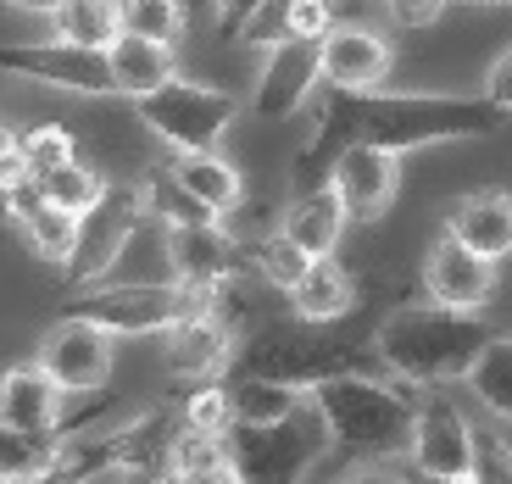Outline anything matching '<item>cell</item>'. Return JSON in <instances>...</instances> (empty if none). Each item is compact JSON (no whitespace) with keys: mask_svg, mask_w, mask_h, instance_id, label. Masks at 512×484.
Here are the masks:
<instances>
[{"mask_svg":"<svg viewBox=\"0 0 512 484\" xmlns=\"http://www.w3.org/2000/svg\"><path fill=\"white\" fill-rule=\"evenodd\" d=\"M451 6H512V0H451Z\"/></svg>","mask_w":512,"mask_h":484,"instance_id":"obj_41","label":"cell"},{"mask_svg":"<svg viewBox=\"0 0 512 484\" xmlns=\"http://www.w3.org/2000/svg\"><path fill=\"white\" fill-rule=\"evenodd\" d=\"M0 73H23L34 84L73 95H117L112 56L106 45H78V39H39V45H0Z\"/></svg>","mask_w":512,"mask_h":484,"instance_id":"obj_9","label":"cell"},{"mask_svg":"<svg viewBox=\"0 0 512 484\" xmlns=\"http://www.w3.org/2000/svg\"><path fill=\"white\" fill-rule=\"evenodd\" d=\"M162 340H167V368L179 373V379H212V373H223L234 357V334H229V323L218 318V306L184 312L173 329H162Z\"/></svg>","mask_w":512,"mask_h":484,"instance_id":"obj_18","label":"cell"},{"mask_svg":"<svg viewBox=\"0 0 512 484\" xmlns=\"http://www.w3.org/2000/svg\"><path fill=\"white\" fill-rule=\"evenodd\" d=\"M229 451H234V479L290 484L318 468V457L329 451V423L301 395V407L273 423H229Z\"/></svg>","mask_w":512,"mask_h":484,"instance_id":"obj_4","label":"cell"},{"mask_svg":"<svg viewBox=\"0 0 512 484\" xmlns=\"http://www.w3.org/2000/svg\"><path fill=\"white\" fill-rule=\"evenodd\" d=\"M145 223V184H106L90 201V212H78V240L73 256L62 262L67 284L84 290V284L106 279L117 268L123 245L134 240V229Z\"/></svg>","mask_w":512,"mask_h":484,"instance_id":"obj_8","label":"cell"},{"mask_svg":"<svg viewBox=\"0 0 512 484\" xmlns=\"http://www.w3.org/2000/svg\"><path fill=\"white\" fill-rule=\"evenodd\" d=\"M229 401H234V423H273L301 407V390L279 379H256V373H234Z\"/></svg>","mask_w":512,"mask_h":484,"instance_id":"obj_26","label":"cell"},{"mask_svg":"<svg viewBox=\"0 0 512 484\" xmlns=\"http://www.w3.org/2000/svg\"><path fill=\"white\" fill-rule=\"evenodd\" d=\"M318 67L323 84H346V90H379L390 78V45H384L373 28L357 23H334L318 39Z\"/></svg>","mask_w":512,"mask_h":484,"instance_id":"obj_17","label":"cell"},{"mask_svg":"<svg viewBox=\"0 0 512 484\" xmlns=\"http://www.w3.org/2000/svg\"><path fill=\"white\" fill-rule=\"evenodd\" d=\"M179 418L190 429H229L234 423V401H229V384H201L195 395H184Z\"/></svg>","mask_w":512,"mask_h":484,"instance_id":"obj_34","label":"cell"},{"mask_svg":"<svg viewBox=\"0 0 512 484\" xmlns=\"http://www.w3.org/2000/svg\"><path fill=\"white\" fill-rule=\"evenodd\" d=\"M468 390H474L496 418H512V340L490 334V345L474 357V368H468Z\"/></svg>","mask_w":512,"mask_h":484,"instance_id":"obj_28","label":"cell"},{"mask_svg":"<svg viewBox=\"0 0 512 484\" xmlns=\"http://www.w3.org/2000/svg\"><path fill=\"white\" fill-rule=\"evenodd\" d=\"M474 479L512 484V446L496 429H485V423H474Z\"/></svg>","mask_w":512,"mask_h":484,"instance_id":"obj_35","label":"cell"},{"mask_svg":"<svg viewBox=\"0 0 512 484\" xmlns=\"http://www.w3.org/2000/svg\"><path fill=\"white\" fill-rule=\"evenodd\" d=\"M195 306H206V301L179 279H117V284L95 279L67 301V312L101 323L106 334H162L184 312H195Z\"/></svg>","mask_w":512,"mask_h":484,"instance_id":"obj_6","label":"cell"},{"mask_svg":"<svg viewBox=\"0 0 512 484\" xmlns=\"http://www.w3.org/2000/svg\"><path fill=\"white\" fill-rule=\"evenodd\" d=\"M39 368L51 373L67 395H84V390H106L112 379V334L90 318H73L67 312L45 345H39Z\"/></svg>","mask_w":512,"mask_h":484,"instance_id":"obj_13","label":"cell"},{"mask_svg":"<svg viewBox=\"0 0 512 484\" xmlns=\"http://www.w3.org/2000/svg\"><path fill=\"white\" fill-rule=\"evenodd\" d=\"M67 434H34V429H12L0 423V479H39L51 473V457Z\"/></svg>","mask_w":512,"mask_h":484,"instance_id":"obj_27","label":"cell"},{"mask_svg":"<svg viewBox=\"0 0 512 484\" xmlns=\"http://www.w3.org/2000/svg\"><path fill=\"white\" fill-rule=\"evenodd\" d=\"M490 334L496 329L468 306H446V301L396 306L373 329V357L407 384H451V379H468V368L490 345Z\"/></svg>","mask_w":512,"mask_h":484,"instance_id":"obj_3","label":"cell"},{"mask_svg":"<svg viewBox=\"0 0 512 484\" xmlns=\"http://www.w3.org/2000/svg\"><path fill=\"white\" fill-rule=\"evenodd\" d=\"M17 145H23L28 173H34V179H45L51 167H62L67 156H78V151H73V134H67V128H56V123L23 128V134H17Z\"/></svg>","mask_w":512,"mask_h":484,"instance_id":"obj_33","label":"cell"},{"mask_svg":"<svg viewBox=\"0 0 512 484\" xmlns=\"http://www.w3.org/2000/svg\"><path fill=\"white\" fill-rule=\"evenodd\" d=\"M117 12H123V28L128 34H145V39H173L184 34L190 23V6L184 0H117Z\"/></svg>","mask_w":512,"mask_h":484,"instance_id":"obj_30","label":"cell"},{"mask_svg":"<svg viewBox=\"0 0 512 484\" xmlns=\"http://www.w3.org/2000/svg\"><path fill=\"white\" fill-rule=\"evenodd\" d=\"M323 323H268V329H256L240 351V373H256V379H279V384H295V390H307V384L329 379V373H351V368H368V351L346 340H323Z\"/></svg>","mask_w":512,"mask_h":484,"instance_id":"obj_5","label":"cell"},{"mask_svg":"<svg viewBox=\"0 0 512 484\" xmlns=\"http://www.w3.org/2000/svg\"><path fill=\"white\" fill-rule=\"evenodd\" d=\"M184 6H190V12H195V6H212V0H184Z\"/></svg>","mask_w":512,"mask_h":484,"instance_id":"obj_42","label":"cell"},{"mask_svg":"<svg viewBox=\"0 0 512 484\" xmlns=\"http://www.w3.org/2000/svg\"><path fill=\"white\" fill-rule=\"evenodd\" d=\"M446 234H457L468 251L501 262V256L512 251V195L507 190H474V195H462V201L451 206V217H446Z\"/></svg>","mask_w":512,"mask_h":484,"instance_id":"obj_19","label":"cell"},{"mask_svg":"<svg viewBox=\"0 0 512 484\" xmlns=\"http://www.w3.org/2000/svg\"><path fill=\"white\" fill-rule=\"evenodd\" d=\"M284 234L307 256H334L340 234H346V206L334 195V184H318V190H295V201L284 206Z\"/></svg>","mask_w":512,"mask_h":484,"instance_id":"obj_20","label":"cell"},{"mask_svg":"<svg viewBox=\"0 0 512 484\" xmlns=\"http://www.w3.org/2000/svg\"><path fill=\"white\" fill-rule=\"evenodd\" d=\"M318 84H323L318 39H312V34H279L268 45L262 78H256L251 112L262 117V123H284V117H295L301 106L312 101V90H318Z\"/></svg>","mask_w":512,"mask_h":484,"instance_id":"obj_11","label":"cell"},{"mask_svg":"<svg viewBox=\"0 0 512 484\" xmlns=\"http://www.w3.org/2000/svg\"><path fill=\"white\" fill-rule=\"evenodd\" d=\"M167 173L184 184L190 195H201L206 206L218 217H229L234 206L245 201V184H240V173H234L229 162L218 156V145L212 151H173V162H167Z\"/></svg>","mask_w":512,"mask_h":484,"instance_id":"obj_23","label":"cell"},{"mask_svg":"<svg viewBox=\"0 0 512 484\" xmlns=\"http://www.w3.org/2000/svg\"><path fill=\"white\" fill-rule=\"evenodd\" d=\"M384 6H390V17H396V23L423 28V23H435V17L446 12L451 0H384Z\"/></svg>","mask_w":512,"mask_h":484,"instance_id":"obj_38","label":"cell"},{"mask_svg":"<svg viewBox=\"0 0 512 484\" xmlns=\"http://www.w3.org/2000/svg\"><path fill=\"white\" fill-rule=\"evenodd\" d=\"M167 473H179V479H234L229 429H190L179 418L173 446H167Z\"/></svg>","mask_w":512,"mask_h":484,"instance_id":"obj_24","label":"cell"},{"mask_svg":"<svg viewBox=\"0 0 512 484\" xmlns=\"http://www.w3.org/2000/svg\"><path fill=\"white\" fill-rule=\"evenodd\" d=\"M145 217H156L162 229H184V223H212V206L201 201V195H190L167 167H156L151 184H145Z\"/></svg>","mask_w":512,"mask_h":484,"instance_id":"obj_29","label":"cell"},{"mask_svg":"<svg viewBox=\"0 0 512 484\" xmlns=\"http://www.w3.org/2000/svg\"><path fill=\"white\" fill-rule=\"evenodd\" d=\"M106 56H112V78H117V95H145L156 90V84H167V78L179 73V62H173V45L167 39H145V34H117L112 45H106Z\"/></svg>","mask_w":512,"mask_h":484,"instance_id":"obj_22","label":"cell"},{"mask_svg":"<svg viewBox=\"0 0 512 484\" xmlns=\"http://www.w3.org/2000/svg\"><path fill=\"white\" fill-rule=\"evenodd\" d=\"M39 184H45V195H51V201H62L67 212H90V201L106 190V179L95 173L90 162H78V156H67L62 167H51Z\"/></svg>","mask_w":512,"mask_h":484,"instance_id":"obj_31","label":"cell"},{"mask_svg":"<svg viewBox=\"0 0 512 484\" xmlns=\"http://www.w3.org/2000/svg\"><path fill=\"white\" fill-rule=\"evenodd\" d=\"M56 39H78V45H112L123 34V12L117 0H62L51 12Z\"/></svg>","mask_w":512,"mask_h":484,"instance_id":"obj_25","label":"cell"},{"mask_svg":"<svg viewBox=\"0 0 512 484\" xmlns=\"http://www.w3.org/2000/svg\"><path fill=\"white\" fill-rule=\"evenodd\" d=\"M329 184L334 195H340V206H346V217H357V223H373V217H384V206L396 201V151H379V145H346V151L334 156L329 167Z\"/></svg>","mask_w":512,"mask_h":484,"instance_id":"obj_15","label":"cell"},{"mask_svg":"<svg viewBox=\"0 0 512 484\" xmlns=\"http://www.w3.org/2000/svg\"><path fill=\"white\" fill-rule=\"evenodd\" d=\"M407 457L429 479H474V423L462 418L446 395H418Z\"/></svg>","mask_w":512,"mask_h":484,"instance_id":"obj_12","label":"cell"},{"mask_svg":"<svg viewBox=\"0 0 512 484\" xmlns=\"http://www.w3.org/2000/svg\"><path fill=\"white\" fill-rule=\"evenodd\" d=\"M307 262H312V256L301 251V245H295L284 229H279V234H268V240H256V245H251V268L262 273L268 284H279V290H290V284L301 279V273H307Z\"/></svg>","mask_w":512,"mask_h":484,"instance_id":"obj_32","label":"cell"},{"mask_svg":"<svg viewBox=\"0 0 512 484\" xmlns=\"http://www.w3.org/2000/svg\"><path fill=\"white\" fill-rule=\"evenodd\" d=\"M23 179H34V173H28V156H23V145H17V134L0 128V195H12Z\"/></svg>","mask_w":512,"mask_h":484,"instance_id":"obj_36","label":"cell"},{"mask_svg":"<svg viewBox=\"0 0 512 484\" xmlns=\"http://www.w3.org/2000/svg\"><path fill=\"white\" fill-rule=\"evenodd\" d=\"M284 295H290L295 318H307V323H334V318H346L351 306H357L351 273L340 268V262H329V256H312L307 273H301Z\"/></svg>","mask_w":512,"mask_h":484,"instance_id":"obj_21","label":"cell"},{"mask_svg":"<svg viewBox=\"0 0 512 484\" xmlns=\"http://www.w3.org/2000/svg\"><path fill=\"white\" fill-rule=\"evenodd\" d=\"M262 0H212V23H218L223 39H240V28L251 23V12Z\"/></svg>","mask_w":512,"mask_h":484,"instance_id":"obj_37","label":"cell"},{"mask_svg":"<svg viewBox=\"0 0 512 484\" xmlns=\"http://www.w3.org/2000/svg\"><path fill=\"white\" fill-rule=\"evenodd\" d=\"M307 401L329 423V446L340 451V462H357V468L401 457L412 440V418H418V395L407 390V379L390 384L373 368L329 373L307 384Z\"/></svg>","mask_w":512,"mask_h":484,"instance_id":"obj_2","label":"cell"},{"mask_svg":"<svg viewBox=\"0 0 512 484\" xmlns=\"http://www.w3.org/2000/svg\"><path fill=\"white\" fill-rule=\"evenodd\" d=\"M167 262H173V279L190 284L206 306H218V295L251 268V251L234 234H223V217H212V223L167 229Z\"/></svg>","mask_w":512,"mask_h":484,"instance_id":"obj_10","label":"cell"},{"mask_svg":"<svg viewBox=\"0 0 512 484\" xmlns=\"http://www.w3.org/2000/svg\"><path fill=\"white\" fill-rule=\"evenodd\" d=\"M134 112L151 128L162 145L173 151H212V145L229 134V123L240 117V101L229 90H212V84H190V78H167L156 90L134 95Z\"/></svg>","mask_w":512,"mask_h":484,"instance_id":"obj_7","label":"cell"},{"mask_svg":"<svg viewBox=\"0 0 512 484\" xmlns=\"http://www.w3.org/2000/svg\"><path fill=\"white\" fill-rule=\"evenodd\" d=\"M62 384L51 373L39 368V362H23L0 379V423H12V429H34V434H78L106 401H95L84 418H67L62 423Z\"/></svg>","mask_w":512,"mask_h":484,"instance_id":"obj_14","label":"cell"},{"mask_svg":"<svg viewBox=\"0 0 512 484\" xmlns=\"http://www.w3.org/2000/svg\"><path fill=\"white\" fill-rule=\"evenodd\" d=\"M12 6H23V12H45V17H51L56 6H62V0H12Z\"/></svg>","mask_w":512,"mask_h":484,"instance_id":"obj_40","label":"cell"},{"mask_svg":"<svg viewBox=\"0 0 512 484\" xmlns=\"http://www.w3.org/2000/svg\"><path fill=\"white\" fill-rule=\"evenodd\" d=\"M485 95L501 106V112H512V51L501 56L496 67H490V78H485Z\"/></svg>","mask_w":512,"mask_h":484,"instance_id":"obj_39","label":"cell"},{"mask_svg":"<svg viewBox=\"0 0 512 484\" xmlns=\"http://www.w3.org/2000/svg\"><path fill=\"white\" fill-rule=\"evenodd\" d=\"M501 106L490 95H390V90H346L323 84L318 128L290 167L295 190L329 184V167L346 145H379V151H423L440 140H485L501 128Z\"/></svg>","mask_w":512,"mask_h":484,"instance_id":"obj_1","label":"cell"},{"mask_svg":"<svg viewBox=\"0 0 512 484\" xmlns=\"http://www.w3.org/2000/svg\"><path fill=\"white\" fill-rule=\"evenodd\" d=\"M423 290H429V301L479 312V306L490 301V290H496V262L468 251L457 234H440V240L429 245V256H423Z\"/></svg>","mask_w":512,"mask_h":484,"instance_id":"obj_16","label":"cell"}]
</instances>
